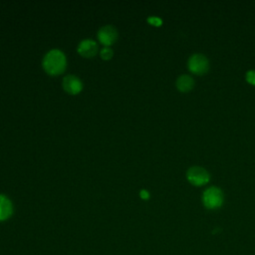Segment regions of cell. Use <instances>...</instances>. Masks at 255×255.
I'll list each match as a JSON object with an SVG mask.
<instances>
[{
  "label": "cell",
  "instance_id": "1",
  "mask_svg": "<svg viewBox=\"0 0 255 255\" xmlns=\"http://www.w3.org/2000/svg\"><path fill=\"white\" fill-rule=\"evenodd\" d=\"M43 68L48 74L53 76L62 74L66 69L65 55L59 50L50 51L44 57Z\"/></svg>",
  "mask_w": 255,
  "mask_h": 255
},
{
  "label": "cell",
  "instance_id": "2",
  "mask_svg": "<svg viewBox=\"0 0 255 255\" xmlns=\"http://www.w3.org/2000/svg\"><path fill=\"white\" fill-rule=\"evenodd\" d=\"M202 200H203V203L206 208H208V209L218 208L221 206V204L223 202L222 191L218 187L211 186L203 192Z\"/></svg>",
  "mask_w": 255,
  "mask_h": 255
},
{
  "label": "cell",
  "instance_id": "3",
  "mask_svg": "<svg viewBox=\"0 0 255 255\" xmlns=\"http://www.w3.org/2000/svg\"><path fill=\"white\" fill-rule=\"evenodd\" d=\"M187 179L193 185H203L209 181V173L199 166H192L187 170Z\"/></svg>",
  "mask_w": 255,
  "mask_h": 255
},
{
  "label": "cell",
  "instance_id": "4",
  "mask_svg": "<svg viewBox=\"0 0 255 255\" xmlns=\"http://www.w3.org/2000/svg\"><path fill=\"white\" fill-rule=\"evenodd\" d=\"M188 68L194 74H204L208 70V60L202 54H194L188 60Z\"/></svg>",
  "mask_w": 255,
  "mask_h": 255
},
{
  "label": "cell",
  "instance_id": "5",
  "mask_svg": "<svg viewBox=\"0 0 255 255\" xmlns=\"http://www.w3.org/2000/svg\"><path fill=\"white\" fill-rule=\"evenodd\" d=\"M98 38L102 44L105 46H110L114 44L118 38L117 30L113 26H104L99 30Z\"/></svg>",
  "mask_w": 255,
  "mask_h": 255
},
{
  "label": "cell",
  "instance_id": "6",
  "mask_svg": "<svg viewBox=\"0 0 255 255\" xmlns=\"http://www.w3.org/2000/svg\"><path fill=\"white\" fill-rule=\"evenodd\" d=\"M78 52L83 57L91 58V57H94L97 54L98 46H97L96 42H94L90 39H86V40H83L79 44Z\"/></svg>",
  "mask_w": 255,
  "mask_h": 255
},
{
  "label": "cell",
  "instance_id": "7",
  "mask_svg": "<svg viewBox=\"0 0 255 255\" xmlns=\"http://www.w3.org/2000/svg\"><path fill=\"white\" fill-rule=\"evenodd\" d=\"M63 87L67 93L71 95H76L81 92L83 85L79 78L75 76H67L63 81Z\"/></svg>",
  "mask_w": 255,
  "mask_h": 255
},
{
  "label": "cell",
  "instance_id": "8",
  "mask_svg": "<svg viewBox=\"0 0 255 255\" xmlns=\"http://www.w3.org/2000/svg\"><path fill=\"white\" fill-rule=\"evenodd\" d=\"M13 212L11 201L5 196L0 194V221L8 219Z\"/></svg>",
  "mask_w": 255,
  "mask_h": 255
},
{
  "label": "cell",
  "instance_id": "9",
  "mask_svg": "<svg viewBox=\"0 0 255 255\" xmlns=\"http://www.w3.org/2000/svg\"><path fill=\"white\" fill-rule=\"evenodd\" d=\"M193 79L188 75L180 76L176 81V87L181 92H188L193 88Z\"/></svg>",
  "mask_w": 255,
  "mask_h": 255
},
{
  "label": "cell",
  "instance_id": "10",
  "mask_svg": "<svg viewBox=\"0 0 255 255\" xmlns=\"http://www.w3.org/2000/svg\"><path fill=\"white\" fill-rule=\"evenodd\" d=\"M113 56V51L110 49V48H104L102 51H101V57L104 59V60H109L111 59Z\"/></svg>",
  "mask_w": 255,
  "mask_h": 255
},
{
  "label": "cell",
  "instance_id": "11",
  "mask_svg": "<svg viewBox=\"0 0 255 255\" xmlns=\"http://www.w3.org/2000/svg\"><path fill=\"white\" fill-rule=\"evenodd\" d=\"M246 80L249 84L255 85V71H253V70L248 71L246 74Z\"/></svg>",
  "mask_w": 255,
  "mask_h": 255
},
{
  "label": "cell",
  "instance_id": "12",
  "mask_svg": "<svg viewBox=\"0 0 255 255\" xmlns=\"http://www.w3.org/2000/svg\"><path fill=\"white\" fill-rule=\"evenodd\" d=\"M147 22H148L149 24L153 25V26H160V25H161V23H162V21H161V19H160V18H158V17H154V16L149 17V18L147 19Z\"/></svg>",
  "mask_w": 255,
  "mask_h": 255
},
{
  "label": "cell",
  "instance_id": "13",
  "mask_svg": "<svg viewBox=\"0 0 255 255\" xmlns=\"http://www.w3.org/2000/svg\"><path fill=\"white\" fill-rule=\"evenodd\" d=\"M139 194H140V197L142 199H147L149 197V194H148V192L146 190H141Z\"/></svg>",
  "mask_w": 255,
  "mask_h": 255
}]
</instances>
